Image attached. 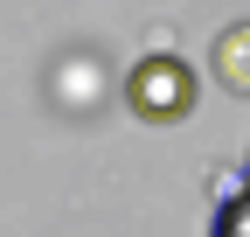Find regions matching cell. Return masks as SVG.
Returning <instances> with one entry per match:
<instances>
[{
  "mask_svg": "<svg viewBox=\"0 0 250 237\" xmlns=\"http://www.w3.org/2000/svg\"><path fill=\"white\" fill-rule=\"evenodd\" d=\"M125 105H132V118H146V126H174V118L195 112V70H188L181 56H146V63H132V77H125Z\"/></svg>",
  "mask_w": 250,
  "mask_h": 237,
  "instance_id": "6da1fadb",
  "label": "cell"
},
{
  "mask_svg": "<svg viewBox=\"0 0 250 237\" xmlns=\"http://www.w3.org/2000/svg\"><path fill=\"white\" fill-rule=\"evenodd\" d=\"M208 77L223 84L229 98H250V14L229 21L223 35H215V49H208Z\"/></svg>",
  "mask_w": 250,
  "mask_h": 237,
  "instance_id": "7a4b0ae2",
  "label": "cell"
},
{
  "mask_svg": "<svg viewBox=\"0 0 250 237\" xmlns=\"http://www.w3.org/2000/svg\"><path fill=\"white\" fill-rule=\"evenodd\" d=\"M243 182H250V161H243Z\"/></svg>",
  "mask_w": 250,
  "mask_h": 237,
  "instance_id": "3957f363",
  "label": "cell"
}]
</instances>
